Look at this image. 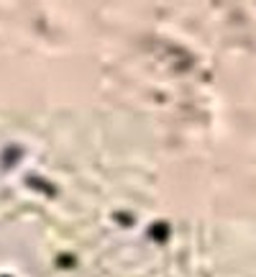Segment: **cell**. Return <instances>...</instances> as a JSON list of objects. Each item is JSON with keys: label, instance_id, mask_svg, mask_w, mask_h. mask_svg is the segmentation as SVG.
Returning <instances> with one entry per match:
<instances>
[{"label": "cell", "instance_id": "1", "mask_svg": "<svg viewBox=\"0 0 256 277\" xmlns=\"http://www.w3.org/2000/svg\"><path fill=\"white\" fill-rule=\"evenodd\" d=\"M26 185H28V187H36V190H44V193H46V195H56V190H54L52 185H46V182H44V180H41L38 175H31V177L26 180Z\"/></svg>", "mask_w": 256, "mask_h": 277}, {"label": "cell", "instance_id": "2", "mask_svg": "<svg viewBox=\"0 0 256 277\" xmlns=\"http://www.w3.org/2000/svg\"><path fill=\"white\" fill-rule=\"evenodd\" d=\"M148 236L156 239V241H166V236H169V226H166V223H154L152 228H148Z\"/></svg>", "mask_w": 256, "mask_h": 277}, {"label": "cell", "instance_id": "3", "mask_svg": "<svg viewBox=\"0 0 256 277\" xmlns=\"http://www.w3.org/2000/svg\"><path fill=\"white\" fill-rule=\"evenodd\" d=\"M18 154H20V149H6V154H3V167H10L18 162Z\"/></svg>", "mask_w": 256, "mask_h": 277}, {"label": "cell", "instance_id": "4", "mask_svg": "<svg viewBox=\"0 0 256 277\" xmlns=\"http://www.w3.org/2000/svg\"><path fill=\"white\" fill-rule=\"evenodd\" d=\"M56 264H59V267H64V269H72V267L77 264V259L72 257V254H59V259H56Z\"/></svg>", "mask_w": 256, "mask_h": 277}, {"label": "cell", "instance_id": "5", "mask_svg": "<svg viewBox=\"0 0 256 277\" xmlns=\"http://www.w3.org/2000/svg\"><path fill=\"white\" fill-rule=\"evenodd\" d=\"M116 218H118V223H123V226H134V216H128V213H116Z\"/></svg>", "mask_w": 256, "mask_h": 277}, {"label": "cell", "instance_id": "6", "mask_svg": "<svg viewBox=\"0 0 256 277\" xmlns=\"http://www.w3.org/2000/svg\"><path fill=\"white\" fill-rule=\"evenodd\" d=\"M0 277H10V274H0Z\"/></svg>", "mask_w": 256, "mask_h": 277}]
</instances>
